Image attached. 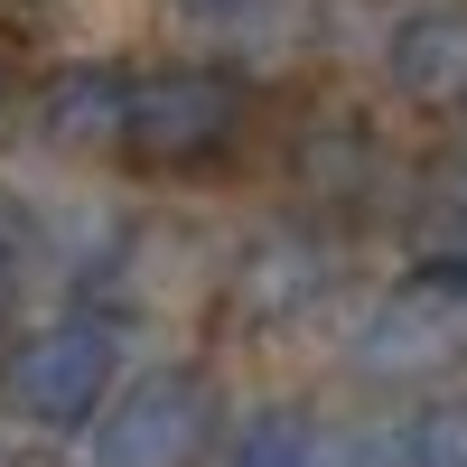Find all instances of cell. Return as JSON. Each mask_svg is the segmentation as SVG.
<instances>
[{"instance_id":"6da1fadb","label":"cell","mask_w":467,"mask_h":467,"mask_svg":"<svg viewBox=\"0 0 467 467\" xmlns=\"http://www.w3.org/2000/svg\"><path fill=\"white\" fill-rule=\"evenodd\" d=\"M131 383V318L122 308H66L0 337V411L19 431H85Z\"/></svg>"},{"instance_id":"7a4b0ae2","label":"cell","mask_w":467,"mask_h":467,"mask_svg":"<svg viewBox=\"0 0 467 467\" xmlns=\"http://www.w3.org/2000/svg\"><path fill=\"white\" fill-rule=\"evenodd\" d=\"M224 449V393L206 365H150L85 420V467H206Z\"/></svg>"},{"instance_id":"3957f363","label":"cell","mask_w":467,"mask_h":467,"mask_svg":"<svg viewBox=\"0 0 467 467\" xmlns=\"http://www.w3.org/2000/svg\"><path fill=\"white\" fill-rule=\"evenodd\" d=\"M244 122H253V85L224 66H160L131 85V160L150 178H197L215 160L244 150Z\"/></svg>"},{"instance_id":"277c9868","label":"cell","mask_w":467,"mask_h":467,"mask_svg":"<svg viewBox=\"0 0 467 467\" xmlns=\"http://www.w3.org/2000/svg\"><path fill=\"white\" fill-rule=\"evenodd\" d=\"M458 356H467V290L458 281H431V271H420L411 290H393L356 327V365L365 374H440Z\"/></svg>"},{"instance_id":"5b68a950","label":"cell","mask_w":467,"mask_h":467,"mask_svg":"<svg viewBox=\"0 0 467 467\" xmlns=\"http://www.w3.org/2000/svg\"><path fill=\"white\" fill-rule=\"evenodd\" d=\"M234 318H253V327H299V318H318L327 290H337V253L318 244V234H253L244 253H234Z\"/></svg>"},{"instance_id":"8992f818","label":"cell","mask_w":467,"mask_h":467,"mask_svg":"<svg viewBox=\"0 0 467 467\" xmlns=\"http://www.w3.org/2000/svg\"><path fill=\"white\" fill-rule=\"evenodd\" d=\"M383 85L420 112H467V10L458 0H420L383 28Z\"/></svg>"},{"instance_id":"52a82bcc","label":"cell","mask_w":467,"mask_h":467,"mask_svg":"<svg viewBox=\"0 0 467 467\" xmlns=\"http://www.w3.org/2000/svg\"><path fill=\"white\" fill-rule=\"evenodd\" d=\"M131 66L112 57H66L47 85H37V131L57 150H122L131 140Z\"/></svg>"},{"instance_id":"ba28073f","label":"cell","mask_w":467,"mask_h":467,"mask_svg":"<svg viewBox=\"0 0 467 467\" xmlns=\"http://www.w3.org/2000/svg\"><path fill=\"white\" fill-rule=\"evenodd\" d=\"M327 440L337 431H318L299 402H262L244 411V431H224L215 467H327Z\"/></svg>"},{"instance_id":"9c48e42d","label":"cell","mask_w":467,"mask_h":467,"mask_svg":"<svg viewBox=\"0 0 467 467\" xmlns=\"http://www.w3.org/2000/svg\"><path fill=\"white\" fill-rule=\"evenodd\" d=\"M402 467H467V393H420L393 420Z\"/></svg>"},{"instance_id":"30bf717a","label":"cell","mask_w":467,"mask_h":467,"mask_svg":"<svg viewBox=\"0 0 467 467\" xmlns=\"http://www.w3.org/2000/svg\"><path fill=\"white\" fill-rule=\"evenodd\" d=\"M160 10H169L178 28H197V37H262L290 0H160Z\"/></svg>"},{"instance_id":"8fae6325","label":"cell","mask_w":467,"mask_h":467,"mask_svg":"<svg viewBox=\"0 0 467 467\" xmlns=\"http://www.w3.org/2000/svg\"><path fill=\"white\" fill-rule=\"evenodd\" d=\"M10 318H19V244L0 234V337H10Z\"/></svg>"},{"instance_id":"7c38bea8","label":"cell","mask_w":467,"mask_h":467,"mask_svg":"<svg viewBox=\"0 0 467 467\" xmlns=\"http://www.w3.org/2000/svg\"><path fill=\"white\" fill-rule=\"evenodd\" d=\"M0 103H10V37H0Z\"/></svg>"}]
</instances>
